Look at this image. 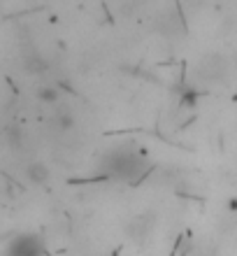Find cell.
Segmentation results:
<instances>
[{"label": "cell", "instance_id": "6da1fadb", "mask_svg": "<svg viewBox=\"0 0 237 256\" xmlns=\"http://www.w3.org/2000/svg\"><path fill=\"white\" fill-rule=\"evenodd\" d=\"M105 170L114 180H135L147 170V158L135 147H116L105 156Z\"/></svg>", "mask_w": 237, "mask_h": 256}, {"label": "cell", "instance_id": "7a4b0ae2", "mask_svg": "<svg viewBox=\"0 0 237 256\" xmlns=\"http://www.w3.org/2000/svg\"><path fill=\"white\" fill-rule=\"evenodd\" d=\"M7 256H42V244L33 236H19L9 242Z\"/></svg>", "mask_w": 237, "mask_h": 256}, {"label": "cell", "instance_id": "3957f363", "mask_svg": "<svg viewBox=\"0 0 237 256\" xmlns=\"http://www.w3.org/2000/svg\"><path fill=\"white\" fill-rule=\"evenodd\" d=\"M26 175H28V180H30V182L42 184V182H47V180H49V170H47V166H44L42 161H33L26 168Z\"/></svg>", "mask_w": 237, "mask_h": 256}, {"label": "cell", "instance_id": "277c9868", "mask_svg": "<svg viewBox=\"0 0 237 256\" xmlns=\"http://www.w3.org/2000/svg\"><path fill=\"white\" fill-rule=\"evenodd\" d=\"M37 98H40L42 102H56L58 100V91H56V88H40V91H37Z\"/></svg>", "mask_w": 237, "mask_h": 256}]
</instances>
